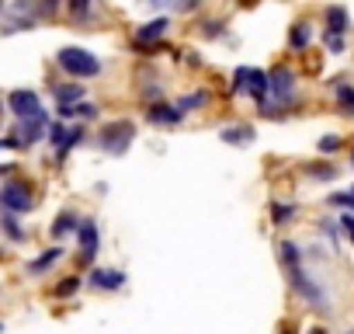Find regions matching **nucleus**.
<instances>
[{"label": "nucleus", "mask_w": 354, "mask_h": 334, "mask_svg": "<svg viewBox=\"0 0 354 334\" xmlns=\"http://www.w3.org/2000/svg\"><path fill=\"white\" fill-rule=\"evenodd\" d=\"M330 206H340V209L354 213V195H351V192H333V195H330Z\"/></svg>", "instance_id": "nucleus-29"}, {"label": "nucleus", "mask_w": 354, "mask_h": 334, "mask_svg": "<svg viewBox=\"0 0 354 334\" xmlns=\"http://www.w3.org/2000/svg\"><path fill=\"white\" fill-rule=\"evenodd\" d=\"M268 77H271V91H268V101H261L257 108H261V115L274 118V115H285L288 105H295V98H299V73L281 63Z\"/></svg>", "instance_id": "nucleus-1"}, {"label": "nucleus", "mask_w": 354, "mask_h": 334, "mask_svg": "<svg viewBox=\"0 0 354 334\" xmlns=\"http://www.w3.org/2000/svg\"><path fill=\"white\" fill-rule=\"evenodd\" d=\"M66 136H70V129H66L63 122H53V125H49V143L56 146V153L66 146Z\"/></svg>", "instance_id": "nucleus-25"}, {"label": "nucleus", "mask_w": 354, "mask_h": 334, "mask_svg": "<svg viewBox=\"0 0 354 334\" xmlns=\"http://www.w3.org/2000/svg\"><path fill=\"white\" fill-rule=\"evenodd\" d=\"M340 146H344V139H340L337 132H330V136H323V139H319V153H337Z\"/></svg>", "instance_id": "nucleus-28"}, {"label": "nucleus", "mask_w": 354, "mask_h": 334, "mask_svg": "<svg viewBox=\"0 0 354 334\" xmlns=\"http://www.w3.org/2000/svg\"><path fill=\"white\" fill-rule=\"evenodd\" d=\"M84 139H87V132H84V125H73V129H70V136H66V146L59 150V157H66V153H70L73 146H80Z\"/></svg>", "instance_id": "nucleus-27"}, {"label": "nucleus", "mask_w": 354, "mask_h": 334, "mask_svg": "<svg viewBox=\"0 0 354 334\" xmlns=\"http://www.w3.org/2000/svg\"><path fill=\"white\" fill-rule=\"evenodd\" d=\"M87 282H91L94 289L115 292V289H122V285H125V272H118V268H91Z\"/></svg>", "instance_id": "nucleus-11"}, {"label": "nucleus", "mask_w": 354, "mask_h": 334, "mask_svg": "<svg viewBox=\"0 0 354 334\" xmlns=\"http://www.w3.org/2000/svg\"><path fill=\"white\" fill-rule=\"evenodd\" d=\"M53 98L59 105H80L84 101V84H56L53 87Z\"/></svg>", "instance_id": "nucleus-17"}, {"label": "nucleus", "mask_w": 354, "mask_h": 334, "mask_svg": "<svg viewBox=\"0 0 354 334\" xmlns=\"http://www.w3.org/2000/svg\"><path fill=\"white\" fill-rule=\"evenodd\" d=\"M268 91H271V77H268L264 70H250V87H247V94L261 105V101H268Z\"/></svg>", "instance_id": "nucleus-15"}, {"label": "nucleus", "mask_w": 354, "mask_h": 334, "mask_svg": "<svg viewBox=\"0 0 354 334\" xmlns=\"http://www.w3.org/2000/svg\"><path fill=\"white\" fill-rule=\"evenodd\" d=\"M146 122H153V125H181L185 122V112L177 108V105H170V101H156V105H149Z\"/></svg>", "instance_id": "nucleus-9"}, {"label": "nucleus", "mask_w": 354, "mask_h": 334, "mask_svg": "<svg viewBox=\"0 0 354 334\" xmlns=\"http://www.w3.org/2000/svg\"><path fill=\"white\" fill-rule=\"evenodd\" d=\"M205 105H209V94H205V91H195V94H185L181 101H177V108H181L185 115H188V112H198V108H205Z\"/></svg>", "instance_id": "nucleus-23"}, {"label": "nucleus", "mask_w": 354, "mask_h": 334, "mask_svg": "<svg viewBox=\"0 0 354 334\" xmlns=\"http://www.w3.org/2000/svg\"><path fill=\"white\" fill-rule=\"evenodd\" d=\"M42 136H49V115H46V112L35 115V118H25V122L18 125V139H21V146H32V143H39Z\"/></svg>", "instance_id": "nucleus-10"}, {"label": "nucleus", "mask_w": 354, "mask_h": 334, "mask_svg": "<svg viewBox=\"0 0 354 334\" xmlns=\"http://www.w3.org/2000/svg\"><path fill=\"white\" fill-rule=\"evenodd\" d=\"M299 216V206L295 202H271V223L274 227H285Z\"/></svg>", "instance_id": "nucleus-19"}, {"label": "nucleus", "mask_w": 354, "mask_h": 334, "mask_svg": "<svg viewBox=\"0 0 354 334\" xmlns=\"http://www.w3.org/2000/svg\"><path fill=\"white\" fill-rule=\"evenodd\" d=\"M56 112H59V118H63V122H66V118H77V112H73V105H59Z\"/></svg>", "instance_id": "nucleus-35"}, {"label": "nucleus", "mask_w": 354, "mask_h": 334, "mask_svg": "<svg viewBox=\"0 0 354 334\" xmlns=\"http://www.w3.org/2000/svg\"><path fill=\"white\" fill-rule=\"evenodd\" d=\"M132 139H136V125L129 118H115L101 129V150H108L111 157H122L132 146Z\"/></svg>", "instance_id": "nucleus-4"}, {"label": "nucleus", "mask_w": 354, "mask_h": 334, "mask_svg": "<svg viewBox=\"0 0 354 334\" xmlns=\"http://www.w3.org/2000/svg\"><path fill=\"white\" fill-rule=\"evenodd\" d=\"M0 230H4L15 244H21L25 240V227L18 223V216H11V213H4V220H0Z\"/></svg>", "instance_id": "nucleus-22"}, {"label": "nucleus", "mask_w": 354, "mask_h": 334, "mask_svg": "<svg viewBox=\"0 0 354 334\" xmlns=\"http://www.w3.org/2000/svg\"><path fill=\"white\" fill-rule=\"evenodd\" d=\"M70 11H73L77 18H87V15H91V4H84V0H77V4H70Z\"/></svg>", "instance_id": "nucleus-34"}, {"label": "nucleus", "mask_w": 354, "mask_h": 334, "mask_svg": "<svg viewBox=\"0 0 354 334\" xmlns=\"http://www.w3.org/2000/svg\"><path fill=\"white\" fill-rule=\"evenodd\" d=\"M0 115H4V105H0Z\"/></svg>", "instance_id": "nucleus-40"}, {"label": "nucleus", "mask_w": 354, "mask_h": 334, "mask_svg": "<svg viewBox=\"0 0 354 334\" xmlns=\"http://www.w3.org/2000/svg\"><path fill=\"white\" fill-rule=\"evenodd\" d=\"M0 334H4V324H0Z\"/></svg>", "instance_id": "nucleus-41"}, {"label": "nucleus", "mask_w": 354, "mask_h": 334, "mask_svg": "<svg viewBox=\"0 0 354 334\" xmlns=\"http://www.w3.org/2000/svg\"><path fill=\"white\" fill-rule=\"evenodd\" d=\"M247 87H250V67H236V73H233V94H247Z\"/></svg>", "instance_id": "nucleus-26"}, {"label": "nucleus", "mask_w": 354, "mask_h": 334, "mask_svg": "<svg viewBox=\"0 0 354 334\" xmlns=\"http://www.w3.org/2000/svg\"><path fill=\"white\" fill-rule=\"evenodd\" d=\"M73 112H77L80 118H97V105H87V101H80V105H73Z\"/></svg>", "instance_id": "nucleus-30"}, {"label": "nucleus", "mask_w": 354, "mask_h": 334, "mask_svg": "<svg viewBox=\"0 0 354 334\" xmlns=\"http://www.w3.org/2000/svg\"><path fill=\"white\" fill-rule=\"evenodd\" d=\"M309 39H313V25H309V21L292 25V32H288V49H292V53H299V49H306V46H309Z\"/></svg>", "instance_id": "nucleus-18"}, {"label": "nucleus", "mask_w": 354, "mask_h": 334, "mask_svg": "<svg viewBox=\"0 0 354 334\" xmlns=\"http://www.w3.org/2000/svg\"><path fill=\"white\" fill-rule=\"evenodd\" d=\"M8 108H11V112H15L21 122H25V118H35V115H42V112H46L35 91H11V98H8Z\"/></svg>", "instance_id": "nucleus-7"}, {"label": "nucleus", "mask_w": 354, "mask_h": 334, "mask_svg": "<svg viewBox=\"0 0 354 334\" xmlns=\"http://www.w3.org/2000/svg\"><path fill=\"white\" fill-rule=\"evenodd\" d=\"M0 206H4V213H11V216H21V213H28V209L35 206V199H32V188H28L25 182H8L4 188H0Z\"/></svg>", "instance_id": "nucleus-5"}, {"label": "nucleus", "mask_w": 354, "mask_h": 334, "mask_svg": "<svg viewBox=\"0 0 354 334\" xmlns=\"http://www.w3.org/2000/svg\"><path fill=\"white\" fill-rule=\"evenodd\" d=\"M80 282H84L80 275H66V279H63V282H59V285L53 289V296H59V299H66V296H73V292L80 289Z\"/></svg>", "instance_id": "nucleus-24"}, {"label": "nucleus", "mask_w": 354, "mask_h": 334, "mask_svg": "<svg viewBox=\"0 0 354 334\" xmlns=\"http://www.w3.org/2000/svg\"><path fill=\"white\" fill-rule=\"evenodd\" d=\"M351 164H354V150H351Z\"/></svg>", "instance_id": "nucleus-39"}, {"label": "nucleus", "mask_w": 354, "mask_h": 334, "mask_svg": "<svg viewBox=\"0 0 354 334\" xmlns=\"http://www.w3.org/2000/svg\"><path fill=\"white\" fill-rule=\"evenodd\" d=\"M167 32H170V18H156V21L136 28V46H142V49H156V46L163 42Z\"/></svg>", "instance_id": "nucleus-8"}, {"label": "nucleus", "mask_w": 354, "mask_h": 334, "mask_svg": "<svg viewBox=\"0 0 354 334\" xmlns=\"http://www.w3.org/2000/svg\"><path fill=\"white\" fill-rule=\"evenodd\" d=\"M56 63H59L70 77H77V80H87V77H97V73H101V60H97L91 49H80V46L59 49Z\"/></svg>", "instance_id": "nucleus-2"}, {"label": "nucleus", "mask_w": 354, "mask_h": 334, "mask_svg": "<svg viewBox=\"0 0 354 334\" xmlns=\"http://www.w3.org/2000/svg\"><path fill=\"white\" fill-rule=\"evenodd\" d=\"M77 240H80V265H91V261L97 258V247H101V234H97V223H94L91 216L80 220Z\"/></svg>", "instance_id": "nucleus-6"}, {"label": "nucleus", "mask_w": 354, "mask_h": 334, "mask_svg": "<svg viewBox=\"0 0 354 334\" xmlns=\"http://www.w3.org/2000/svg\"><path fill=\"white\" fill-rule=\"evenodd\" d=\"M326 32L323 35H337V39H344L347 35V28H351V18H347V11L344 8H326Z\"/></svg>", "instance_id": "nucleus-13"}, {"label": "nucleus", "mask_w": 354, "mask_h": 334, "mask_svg": "<svg viewBox=\"0 0 354 334\" xmlns=\"http://www.w3.org/2000/svg\"><path fill=\"white\" fill-rule=\"evenodd\" d=\"M59 258H63V247H49L42 258H35V261L28 265V275H42V272H49V268H53Z\"/></svg>", "instance_id": "nucleus-20"}, {"label": "nucleus", "mask_w": 354, "mask_h": 334, "mask_svg": "<svg viewBox=\"0 0 354 334\" xmlns=\"http://www.w3.org/2000/svg\"><path fill=\"white\" fill-rule=\"evenodd\" d=\"M80 230V216L77 213H70V209H63L59 216H56V223L49 227V234L59 240V237H66V234H77Z\"/></svg>", "instance_id": "nucleus-14"}, {"label": "nucleus", "mask_w": 354, "mask_h": 334, "mask_svg": "<svg viewBox=\"0 0 354 334\" xmlns=\"http://www.w3.org/2000/svg\"><path fill=\"white\" fill-rule=\"evenodd\" d=\"M219 139H226L230 146H250L254 143V125H230L219 132Z\"/></svg>", "instance_id": "nucleus-16"}, {"label": "nucleus", "mask_w": 354, "mask_h": 334, "mask_svg": "<svg viewBox=\"0 0 354 334\" xmlns=\"http://www.w3.org/2000/svg\"><path fill=\"white\" fill-rule=\"evenodd\" d=\"M340 334H354V327H347V331H340Z\"/></svg>", "instance_id": "nucleus-38"}, {"label": "nucleus", "mask_w": 354, "mask_h": 334, "mask_svg": "<svg viewBox=\"0 0 354 334\" xmlns=\"http://www.w3.org/2000/svg\"><path fill=\"white\" fill-rule=\"evenodd\" d=\"M202 35L216 39V35H223V25H219V21H205V25H202Z\"/></svg>", "instance_id": "nucleus-32"}, {"label": "nucleus", "mask_w": 354, "mask_h": 334, "mask_svg": "<svg viewBox=\"0 0 354 334\" xmlns=\"http://www.w3.org/2000/svg\"><path fill=\"white\" fill-rule=\"evenodd\" d=\"M340 230H344L347 240L354 244V213H344V216H340Z\"/></svg>", "instance_id": "nucleus-31"}, {"label": "nucleus", "mask_w": 354, "mask_h": 334, "mask_svg": "<svg viewBox=\"0 0 354 334\" xmlns=\"http://www.w3.org/2000/svg\"><path fill=\"white\" fill-rule=\"evenodd\" d=\"M302 175L313 178V182H330V178H337V167L333 164H306Z\"/></svg>", "instance_id": "nucleus-21"}, {"label": "nucleus", "mask_w": 354, "mask_h": 334, "mask_svg": "<svg viewBox=\"0 0 354 334\" xmlns=\"http://www.w3.org/2000/svg\"><path fill=\"white\" fill-rule=\"evenodd\" d=\"M309 334H326V331H323V327H313V331H309Z\"/></svg>", "instance_id": "nucleus-37"}, {"label": "nucleus", "mask_w": 354, "mask_h": 334, "mask_svg": "<svg viewBox=\"0 0 354 334\" xmlns=\"http://www.w3.org/2000/svg\"><path fill=\"white\" fill-rule=\"evenodd\" d=\"M323 46H326L330 53H340V49H344V39H337V35H323Z\"/></svg>", "instance_id": "nucleus-33"}, {"label": "nucleus", "mask_w": 354, "mask_h": 334, "mask_svg": "<svg viewBox=\"0 0 354 334\" xmlns=\"http://www.w3.org/2000/svg\"><path fill=\"white\" fill-rule=\"evenodd\" d=\"M185 63H192V67H202V56L192 49V53H185Z\"/></svg>", "instance_id": "nucleus-36"}, {"label": "nucleus", "mask_w": 354, "mask_h": 334, "mask_svg": "<svg viewBox=\"0 0 354 334\" xmlns=\"http://www.w3.org/2000/svg\"><path fill=\"white\" fill-rule=\"evenodd\" d=\"M351 195H354V188H351Z\"/></svg>", "instance_id": "nucleus-42"}, {"label": "nucleus", "mask_w": 354, "mask_h": 334, "mask_svg": "<svg viewBox=\"0 0 354 334\" xmlns=\"http://www.w3.org/2000/svg\"><path fill=\"white\" fill-rule=\"evenodd\" d=\"M330 91H333V105H337V112L354 118V84H347L344 77H337V80H330Z\"/></svg>", "instance_id": "nucleus-12"}, {"label": "nucleus", "mask_w": 354, "mask_h": 334, "mask_svg": "<svg viewBox=\"0 0 354 334\" xmlns=\"http://www.w3.org/2000/svg\"><path fill=\"white\" fill-rule=\"evenodd\" d=\"M288 275V282H292V289H295V296L306 303V306H316V310H326V292H323V285L302 268V265H295V268H288L285 272Z\"/></svg>", "instance_id": "nucleus-3"}]
</instances>
